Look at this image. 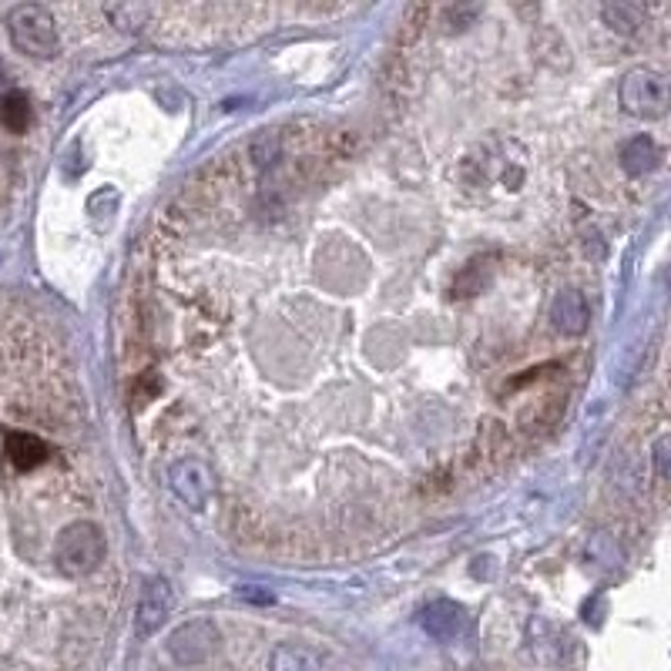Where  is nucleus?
I'll list each match as a JSON object with an SVG mask.
<instances>
[{
	"instance_id": "obj_1",
	"label": "nucleus",
	"mask_w": 671,
	"mask_h": 671,
	"mask_svg": "<svg viewBox=\"0 0 671 671\" xmlns=\"http://www.w3.org/2000/svg\"><path fill=\"white\" fill-rule=\"evenodd\" d=\"M108 541L95 520L68 524L55 541V564L68 577H87L105 564Z\"/></svg>"
},
{
	"instance_id": "obj_7",
	"label": "nucleus",
	"mask_w": 671,
	"mask_h": 671,
	"mask_svg": "<svg viewBox=\"0 0 671 671\" xmlns=\"http://www.w3.org/2000/svg\"><path fill=\"white\" fill-rule=\"evenodd\" d=\"M420 628L433 642L451 645V642H457L467 632V611H464V604H457L451 598H436V601H430L420 611Z\"/></svg>"
},
{
	"instance_id": "obj_4",
	"label": "nucleus",
	"mask_w": 671,
	"mask_h": 671,
	"mask_svg": "<svg viewBox=\"0 0 671 671\" xmlns=\"http://www.w3.org/2000/svg\"><path fill=\"white\" fill-rule=\"evenodd\" d=\"M168 655L178 664H202L218 651V628L208 618H192L168 635Z\"/></svg>"
},
{
	"instance_id": "obj_18",
	"label": "nucleus",
	"mask_w": 671,
	"mask_h": 671,
	"mask_svg": "<svg viewBox=\"0 0 671 671\" xmlns=\"http://www.w3.org/2000/svg\"><path fill=\"white\" fill-rule=\"evenodd\" d=\"M0 81H4V64H0Z\"/></svg>"
},
{
	"instance_id": "obj_15",
	"label": "nucleus",
	"mask_w": 671,
	"mask_h": 671,
	"mask_svg": "<svg viewBox=\"0 0 671 671\" xmlns=\"http://www.w3.org/2000/svg\"><path fill=\"white\" fill-rule=\"evenodd\" d=\"M588 561L604 567V571H614L621 564V548L611 541L608 534H595L591 541H588Z\"/></svg>"
},
{
	"instance_id": "obj_16",
	"label": "nucleus",
	"mask_w": 671,
	"mask_h": 671,
	"mask_svg": "<svg viewBox=\"0 0 671 671\" xmlns=\"http://www.w3.org/2000/svg\"><path fill=\"white\" fill-rule=\"evenodd\" d=\"M668 446H671V440L668 436H658L655 440V470H658V480H668Z\"/></svg>"
},
{
	"instance_id": "obj_5",
	"label": "nucleus",
	"mask_w": 671,
	"mask_h": 671,
	"mask_svg": "<svg viewBox=\"0 0 671 671\" xmlns=\"http://www.w3.org/2000/svg\"><path fill=\"white\" fill-rule=\"evenodd\" d=\"M171 608H175L171 580L161 577V574L148 577L145 585H142V591H139V604H134V635L152 638L165 624V618L171 614Z\"/></svg>"
},
{
	"instance_id": "obj_2",
	"label": "nucleus",
	"mask_w": 671,
	"mask_h": 671,
	"mask_svg": "<svg viewBox=\"0 0 671 671\" xmlns=\"http://www.w3.org/2000/svg\"><path fill=\"white\" fill-rule=\"evenodd\" d=\"M8 34L11 44L27 55V58H40L48 61L61 51V34H58V21L48 8L40 4H17L8 11Z\"/></svg>"
},
{
	"instance_id": "obj_6",
	"label": "nucleus",
	"mask_w": 671,
	"mask_h": 671,
	"mask_svg": "<svg viewBox=\"0 0 671 671\" xmlns=\"http://www.w3.org/2000/svg\"><path fill=\"white\" fill-rule=\"evenodd\" d=\"M168 483L175 490V498L189 504L192 511H202L208 507L212 501V474L202 460L195 457H185V460H175L168 467Z\"/></svg>"
},
{
	"instance_id": "obj_8",
	"label": "nucleus",
	"mask_w": 671,
	"mask_h": 671,
	"mask_svg": "<svg viewBox=\"0 0 671 671\" xmlns=\"http://www.w3.org/2000/svg\"><path fill=\"white\" fill-rule=\"evenodd\" d=\"M551 323L558 333L564 336H580L591 323V309H588V299L580 296L577 289H561L551 302Z\"/></svg>"
},
{
	"instance_id": "obj_14",
	"label": "nucleus",
	"mask_w": 671,
	"mask_h": 671,
	"mask_svg": "<svg viewBox=\"0 0 671 671\" xmlns=\"http://www.w3.org/2000/svg\"><path fill=\"white\" fill-rule=\"evenodd\" d=\"M111 21H115V27L118 31H124V34H134V31H142L145 27V21H148V8H142V4H115V8H108L105 11Z\"/></svg>"
},
{
	"instance_id": "obj_17",
	"label": "nucleus",
	"mask_w": 671,
	"mask_h": 671,
	"mask_svg": "<svg viewBox=\"0 0 671 671\" xmlns=\"http://www.w3.org/2000/svg\"><path fill=\"white\" fill-rule=\"evenodd\" d=\"M262 588H239V598H245V601H255V604H273V595H259Z\"/></svg>"
},
{
	"instance_id": "obj_12",
	"label": "nucleus",
	"mask_w": 671,
	"mask_h": 671,
	"mask_svg": "<svg viewBox=\"0 0 671 671\" xmlns=\"http://www.w3.org/2000/svg\"><path fill=\"white\" fill-rule=\"evenodd\" d=\"M31 98L24 92H4L0 95V124L11 134H24L31 128Z\"/></svg>"
},
{
	"instance_id": "obj_11",
	"label": "nucleus",
	"mask_w": 671,
	"mask_h": 671,
	"mask_svg": "<svg viewBox=\"0 0 671 671\" xmlns=\"http://www.w3.org/2000/svg\"><path fill=\"white\" fill-rule=\"evenodd\" d=\"M621 165L628 175H648L661 165V148L651 134H635V139L621 148Z\"/></svg>"
},
{
	"instance_id": "obj_10",
	"label": "nucleus",
	"mask_w": 671,
	"mask_h": 671,
	"mask_svg": "<svg viewBox=\"0 0 671 671\" xmlns=\"http://www.w3.org/2000/svg\"><path fill=\"white\" fill-rule=\"evenodd\" d=\"M268 671H323V655L309 645L286 642L268 655Z\"/></svg>"
},
{
	"instance_id": "obj_9",
	"label": "nucleus",
	"mask_w": 671,
	"mask_h": 671,
	"mask_svg": "<svg viewBox=\"0 0 671 671\" xmlns=\"http://www.w3.org/2000/svg\"><path fill=\"white\" fill-rule=\"evenodd\" d=\"M4 446H8V457L17 470H37L51 457V446L34 433H8Z\"/></svg>"
},
{
	"instance_id": "obj_13",
	"label": "nucleus",
	"mask_w": 671,
	"mask_h": 671,
	"mask_svg": "<svg viewBox=\"0 0 671 671\" xmlns=\"http://www.w3.org/2000/svg\"><path fill=\"white\" fill-rule=\"evenodd\" d=\"M601 17L618 34H635L642 27V8H635V4H608L601 11Z\"/></svg>"
},
{
	"instance_id": "obj_3",
	"label": "nucleus",
	"mask_w": 671,
	"mask_h": 671,
	"mask_svg": "<svg viewBox=\"0 0 671 671\" xmlns=\"http://www.w3.org/2000/svg\"><path fill=\"white\" fill-rule=\"evenodd\" d=\"M621 108L635 118H664L668 111V77L655 68H632L618 87Z\"/></svg>"
}]
</instances>
